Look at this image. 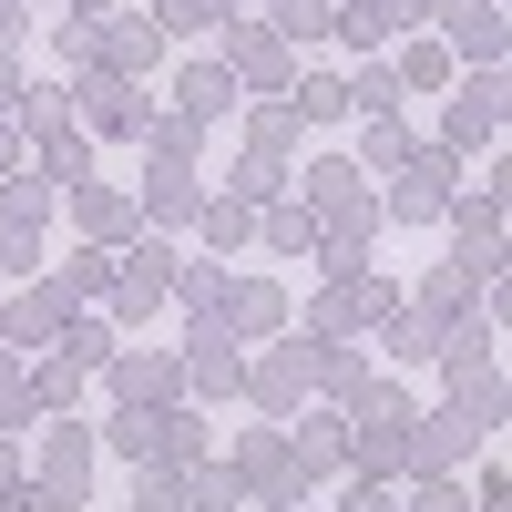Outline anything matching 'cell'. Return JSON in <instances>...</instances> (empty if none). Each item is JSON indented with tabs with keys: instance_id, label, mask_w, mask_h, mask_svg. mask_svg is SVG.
I'll return each instance as SVG.
<instances>
[{
	"instance_id": "6da1fadb",
	"label": "cell",
	"mask_w": 512,
	"mask_h": 512,
	"mask_svg": "<svg viewBox=\"0 0 512 512\" xmlns=\"http://www.w3.org/2000/svg\"><path fill=\"white\" fill-rule=\"evenodd\" d=\"M410 390H359V441H349V461L359 472H400V441H410Z\"/></svg>"
},
{
	"instance_id": "7a4b0ae2",
	"label": "cell",
	"mask_w": 512,
	"mask_h": 512,
	"mask_svg": "<svg viewBox=\"0 0 512 512\" xmlns=\"http://www.w3.org/2000/svg\"><path fill=\"white\" fill-rule=\"evenodd\" d=\"M451 205V154H400V175H390V216L400 226H431Z\"/></svg>"
},
{
	"instance_id": "3957f363",
	"label": "cell",
	"mask_w": 512,
	"mask_h": 512,
	"mask_svg": "<svg viewBox=\"0 0 512 512\" xmlns=\"http://www.w3.org/2000/svg\"><path fill=\"white\" fill-rule=\"evenodd\" d=\"M82 482H93V431H82V420H62V431L41 441V492L72 512V502H82Z\"/></svg>"
},
{
	"instance_id": "277c9868",
	"label": "cell",
	"mask_w": 512,
	"mask_h": 512,
	"mask_svg": "<svg viewBox=\"0 0 512 512\" xmlns=\"http://www.w3.org/2000/svg\"><path fill=\"white\" fill-rule=\"evenodd\" d=\"M164 287H175V246H134V256H113V308H123V318H144Z\"/></svg>"
},
{
	"instance_id": "5b68a950",
	"label": "cell",
	"mask_w": 512,
	"mask_h": 512,
	"mask_svg": "<svg viewBox=\"0 0 512 512\" xmlns=\"http://www.w3.org/2000/svg\"><path fill=\"white\" fill-rule=\"evenodd\" d=\"M195 390H246V359H236V328L226 318H195Z\"/></svg>"
},
{
	"instance_id": "8992f818",
	"label": "cell",
	"mask_w": 512,
	"mask_h": 512,
	"mask_svg": "<svg viewBox=\"0 0 512 512\" xmlns=\"http://www.w3.org/2000/svg\"><path fill=\"white\" fill-rule=\"evenodd\" d=\"M72 103H82V123H93V134H144V103H134V82H113V72H93Z\"/></svg>"
},
{
	"instance_id": "52a82bcc",
	"label": "cell",
	"mask_w": 512,
	"mask_h": 512,
	"mask_svg": "<svg viewBox=\"0 0 512 512\" xmlns=\"http://www.w3.org/2000/svg\"><path fill=\"white\" fill-rule=\"evenodd\" d=\"M492 134H502V82L482 72V82H461V103H451V154H472Z\"/></svg>"
},
{
	"instance_id": "ba28073f",
	"label": "cell",
	"mask_w": 512,
	"mask_h": 512,
	"mask_svg": "<svg viewBox=\"0 0 512 512\" xmlns=\"http://www.w3.org/2000/svg\"><path fill=\"white\" fill-rule=\"evenodd\" d=\"M154 62H164V31H154V21H113V31H103V72H113V82H134V72H154Z\"/></svg>"
},
{
	"instance_id": "9c48e42d",
	"label": "cell",
	"mask_w": 512,
	"mask_h": 512,
	"mask_svg": "<svg viewBox=\"0 0 512 512\" xmlns=\"http://www.w3.org/2000/svg\"><path fill=\"white\" fill-rule=\"evenodd\" d=\"M441 21H451V41H461V52H502V0H441Z\"/></svg>"
},
{
	"instance_id": "30bf717a",
	"label": "cell",
	"mask_w": 512,
	"mask_h": 512,
	"mask_svg": "<svg viewBox=\"0 0 512 512\" xmlns=\"http://www.w3.org/2000/svg\"><path fill=\"white\" fill-rule=\"evenodd\" d=\"M175 103H185V123H216V113L236 103V72H226V62H195V72L175 82Z\"/></svg>"
},
{
	"instance_id": "8fae6325",
	"label": "cell",
	"mask_w": 512,
	"mask_h": 512,
	"mask_svg": "<svg viewBox=\"0 0 512 512\" xmlns=\"http://www.w3.org/2000/svg\"><path fill=\"white\" fill-rule=\"evenodd\" d=\"M338 113H349V82H328V72L287 82V123H338Z\"/></svg>"
},
{
	"instance_id": "7c38bea8",
	"label": "cell",
	"mask_w": 512,
	"mask_h": 512,
	"mask_svg": "<svg viewBox=\"0 0 512 512\" xmlns=\"http://www.w3.org/2000/svg\"><path fill=\"white\" fill-rule=\"evenodd\" d=\"M297 472H308V482L349 472V441H338V420H297Z\"/></svg>"
},
{
	"instance_id": "4fadbf2b",
	"label": "cell",
	"mask_w": 512,
	"mask_h": 512,
	"mask_svg": "<svg viewBox=\"0 0 512 512\" xmlns=\"http://www.w3.org/2000/svg\"><path fill=\"white\" fill-rule=\"evenodd\" d=\"M113 390H123V410H144L175 390V359H113Z\"/></svg>"
},
{
	"instance_id": "5bb4252c",
	"label": "cell",
	"mask_w": 512,
	"mask_h": 512,
	"mask_svg": "<svg viewBox=\"0 0 512 512\" xmlns=\"http://www.w3.org/2000/svg\"><path fill=\"white\" fill-rule=\"evenodd\" d=\"M226 72H246V82H287V41L277 31H236V62Z\"/></svg>"
},
{
	"instance_id": "9a60e30c",
	"label": "cell",
	"mask_w": 512,
	"mask_h": 512,
	"mask_svg": "<svg viewBox=\"0 0 512 512\" xmlns=\"http://www.w3.org/2000/svg\"><path fill=\"white\" fill-rule=\"evenodd\" d=\"M62 297H113V256H103V246L62 256Z\"/></svg>"
},
{
	"instance_id": "2e32d148",
	"label": "cell",
	"mask_w": 512,
	"mask_h": 512,
	"mask_svg": "<svg viewBox=\"0 0 512 512\" xmlns=\"http://www.w3.org/2000/svg\"><path fill=\"white\" fill-rule=\"evenodd\" d=\"M62 369H113V328H93V318H62Z\"/></svg>"
},
{
	"instance_id": "e0dca14e",
	"label": "cell",
	"mask_w": 512,
	"mask_h": 512,
	"mask_svg": "<svg viewBox=\"0 0 512 512\" xmlns=\"http://www.w3.org/2000/svg\"><path fill=\"white\" fill-rule=\"evenodd\" d=\"M267 31H277V41H318V31H338V11H328V0H277Z\"/></svg>"
},
{
	"instance_id": "ac0fdd59",
	"label": "cell",
	"mask_w": 512,
	"mask_h": 512,
	"mask_svg": "<svg viewBox=\"0 0 512 512\" xmlns=\"http://www.w3.org/2000/svg\"><path fill=\"white\" fill-rule=\"evenodd\" d=\"M82 195V226H93V236H123V226H134V205H123L113 185H72Z\"/></svg>"
},
{
	"instance_id": "d6986e66",
	"label": "cell",
	"mask_w": 512,
	"mask_h": 512,
	"mask_svg": "<svg viewBox=\"0 0 512 512\" xmlns=\"http://www.w3.org/2000/svg\"><path fill=\"white\" fill-rule=\"evenodd\" d=\"M297 379H308V349H297V359H267V369H256V400H267V410H297Z\"/></svg>"
},
{
	"instance_id": "ffe728a7",
	"label": "cell",
	"mask_w": 512,
	"mask_h": 512,
	"mask_svg": "<svg viewBox=\"0 0 512 512\" xmlns=\"http://www.w3.org/2000/svg\"><path fill=\"white\" fill-rule=\"evenodd\" d=\"M52 328H62V287H31L11 308V338H52Z\"/></svg>"
},
{
	"instance_id": "44dd1931",
	"label": "cell",
	"mask_w": 512,
	"mask_h": 512,
	"mask_svg": "<svg viewBox=\"0 0 512 512\" xmlns=\"http://www.w3.org/2000/svg\"><path fill=\"white\" fill-rule=\"evenodd\" d=\"M226 328H277V287H226Z\"/></svg>"
},
{
	"instance_id": "7402d4cb",
	"label": "cell",
	"mask_w": 512,
	"mask_h": 512,
	"mask_svg": "<svg viewBox=\"0 0 512 512\" xmlns=\"http://www.w3.org/2000/svg\"><path fill=\"white\" fill-rule=\"evenodd\" d=\"M205 21H236V0H164L154 31H205Z\"/></svg>"
},
{
	"instance_id": "603a6c76",
	"label": "cell",
	"mask_w": 512,
	"mask_h": 512,
	"mask_svg": "<svg viewBox=\"0 0 512 512\" xmlns=\"http://www.w3.org/2000/svg\"><path fill=\"white\" fill-rule=\"evenodd\" d=\"M359 154L379 164V175H400V154H410V134H400V113H379V123H369V144H359Z\"/></svg>"
},
{
	"instance_id": "cb8c5ba5",
	"label": "cell",
	"mask_w": 512,
	"mask_h": 512,
	"mask_svg": "<svg viewBox=\"0 0 512 512\" xmlns=\"http://www.w3.org/2000/svg\"><path fill=\"white\" fill-rule=\"evenodd\" d=\"M431 349H441L431 318H390V359H431Z\"/></svg>"
},
{
	"instance_id": "d4e9b609",
	"label": "cell",
	"mask_w": 512,
	"mask_h": 512,
	"mask_svg": "<svg viewBox=\"0 0 512 512\" xmlns=\"http://www.w3.org/2000/svg\"><path fill=\"white\" fill-rule=\"evenodd\" d=\"M236 205H277V154H246V175H236Z\"/></svg>"
},
{
	"instance_id": "484cf974",
	"label": "cell",
	"mask_w": 512,
	"mask_h": 512,
	"mask_svg": "<svg viewBox=\"0 0 512 512\" xmlns=\"http://www.w3.org/2000/svg\"><path fill=\"white\" fill-rule=\"evenodd\" d=\"M267 246H287V256H297V246H318V216H297V205H277V216H267Z\"/></svg>"
},
{
	"instance_id": "4316f807",
	"label": "cell",
	"mask_w": 512,
	"mask_h": 512,
	"mask_svg": "<svg viewBox=\"0 0 512 512\" xmlns=\"http://www.w3.org/2000/svg\"><path fill=\"white\" fill-rule=\"evenodd\" d=\"M349 103H369V113H400V82H390V72H359V93H349Z\"/></svg>"
},
{
	"instance_id": "83f0119b",
	"label": "cell",
	"mask_w": 512,
	"mask_h": 512,
	"mask_svg": "<svg viewBox=\"0 0 512 512\" xmlns=\"http://www.w3.org/2000/svg\"><path fill=\"white\" fill-rule=\"evenodd\" d=\"M154 216H195V175H164L154 185Z\"/></svg>"
},
{
	"instance_id": "f1b7e54d",
	"label": "cell",
	"mask_w": 512,
	"mask_h": 512,
	"mask_svg": "<svg viewBox=\"0 0 512 512\" xmlns=\"http://www.w3.org/2000/svg\"><path fill=\"white\" fill-rule=\"evenodd\" d=\"M31 390H41V400H52V410H72V390H82V369H62V359H52V369H41V379H31Z\"/></svg>"
},
{
	"instance_id": "f546056e",
	"label": "cell",
	"mask_w": 512,
	"mask_h": 512,
	"mask_svg": "<svg viewBox=\"0 0 512 512\" xmlns=\"http://www.w3.org/2000/svg\"><path fill=\"white\" fill-rule=\"evenodd\" d=\"M41 164H52V175H82V144L62 134V123H52V134H41Z\"/></svg>"
},
{
	"instance_id": "4dcf8cb0",
	"label": "cell",
	"mask_w": 512,
	"mask_h": 512,
	"mask_svg": "<svg viewBox=\"0 0 512 512\" xmlns=\"http://www.w3.org/2000/svg\"><path fill=\"white\" fill-rule=\"evenodd\" d=\"M349 512H400V492H390V482L369 472V482H349Z\"/></svg>"
},
{
	"instance_id": "1f68e13d",
	"label": "cell",
	"mask_w": 512,
	"mask_h": 512,
	"mask_svg": "<svg viewBox=\"0 0 512 512\" xmlns=\"http://www.w3.org/2000/svg\"><path fill=\"white\" fill-rule=\"evenodd\" d=\"M11 512H62V502L41 492V482H11Z\"/></svg>"
},
{
	"instance_id": "d6a6232c",
	"label": "cell",
	"mask_w": 512,
	"mask_h": 512,
	"mask_svg": "<svg viewBox=\"0 0 512 512\" xmlns=\"http://www.w3.org/2000/svg\"><path fill=\"white\" fill-rule=\"evenodd\" d=\"M420 512H461V492H451V482H431V492H420Z\"/></svg>"
},
{
	"instance_id": "836d02e7",
	"label": "cell",
	"mask_w": 512,
	"mask_h": 512,
	"mask_svg": "<svg viewBox=\"0 0 512 512\" xmlns=\"http://www.w3.org/2000/svg\"><path fill=\"white\" fill-rule=\"evenodd\" d=\"M11 31H21V0H0V41H11Z\"/></svg>"
},
{
	"instance_id": "e575fe53",
	"label": "cell",
	"mask_w": 512,
	"mask_h": 512,
	"mask_svg": "<svg viewBox=\"0 0 512 512\" xmlns=\"http://www.w3.org/2000/svg\"><path fill=\"white\" fill-rule=\"evenodd\" d=\"M11 472H21V461H11V451H0V492H11Z\"/></svg>"
},
{
	"instance_id": "d590c367",
	"label": "cell",
	"mask_w": 512,
	"mask_h": 512,
	"mask_svg": "<svg viewBox=\"0 0 512 512\" xmlns=\"http://www.w3.org/2000/svg\"><path fill=\"white\" fill-rule=\"evenodd\" d=\"M297 512H308V502H297Z\"/></svg>"
}]
</instances>
